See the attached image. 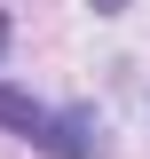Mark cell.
Returning <instances> with one entry per match:
<instances>
[{
  "label": "cell",
  "mask_w": 150,
  "mask_h": 159,
  "mask_svg": "<svg viewBox=\"0 0 150 159\" xmlns=\"http://www.w3.org/2000/svg\"><path fill=\"white\" fill-rule=\"evenodd\" d=\"M0 127L24 135L32 151H48V159H95V119L56 111V103L24 96V88H8V80H0Z\"/></svg>",
  "instance_id": "6da1fadb"
}]
</instances>
